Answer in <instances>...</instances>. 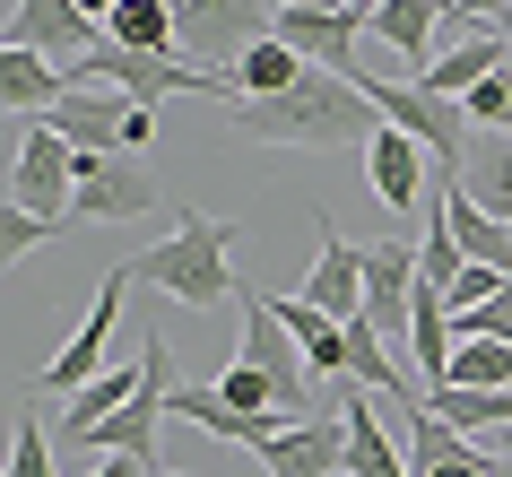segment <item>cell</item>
I'll return each instance as SVG.
<instances>
[{"mask_svg":"<svg viewBox=\"0 0 512 477\" xmlns=\"http://www.w3.org/2000/svg\"><path fill=\"white\" fill-rule=\"evenodd\" d=\"M226 122L252 148H374L382 105L356 79H339V70H304L287 96H235Z\"/></svg>","mask_w":512,"mask_h":477,"instance_id":"1","label":"cell"},{"mask_svg":"<svg viewBox=\"0 0 512 477\" xmlns=\"http://www.w3.org/2000/svg\"><path fill=\"white\" fill-rule=\"evenodd\" d=\"M139 278L157 295H174V304H191V313L235 304V226L191 209V200H174V235L157 252H139Z\"/></svg>","mask_w":512,"mask_h":477,"instance_id":"2","label":"cell"},{"mask_svg":"<svg viewBox=\"0 0 512 477\" xmlns=\"http://www.w3.org/2000/svg\"><path fill=\"white\" fill-rule=\"evenodd\" d=\"M365 96L382 105L391 131H408L417 148H426L443 183H460V165H469V139H478V131H469V113H460L452 96H434V87H417V79H365Z\"/></svg>","mask_w":512,"mask_h":477,"instance_id":"3","label":"cell"},{"mask_svg":"<svg viewBox=\"0 0 512 477\" xmlns=\"http://www.w3.org/2000/svg\"><path fill=\"white\" fill-rule=\"evenodd\" d=\"M278 35V0H174V44H183L200 70H226L235 79V61L252 44H270Z\"/></svg>","mask_w":512,"mask_h":477,"instance_id":"4","label":"cell"},{"mask_svg":"<svg viewBox=\"0 0 512 477\" xmlns=\"http://www.w3.org/2000/svg\"><path fill=\"white\" fill-rule=\"evenodd\" d=\"M79 200V148L53 131V122H18V165H9V209L35 217H70Z\"/></svg>","mask_w":512,"mask_h":477,"instance_id":"5","label":"cell"},{"mask_svg":"<svg viewBox=\"0 0 512 477\" xmlns=\"http://www.w3.org/2000/svg\"><path fill=\"white\" fill-rule=\"evenodd\" d=\"M131 287H139V261H113L105 287H96V304H87V321H79V339L44 365V391H53V399H79L87 382L105 373V347H113V330H122V295H131Z\"/></svg>","mask_w":512,"mask_h":477,"instance_id":"6","label":"cell"},{"mask_svg":"<svg viewBox=\"0 0 512 477\" xmlns=\"http://www.w3.org/2000/svg\"><path fill=\"white\" fill-rule=\"evenodd\" d=\"M235 356L278 382V417H287V425L322 417V408H313V382H304V347L287 339V321L270 313V295H243V347H235Z\"/></svg>","mask_w":512,"mask_h":477,"instance_id":"7","label":"cell"},{"mask_svg":"<svg viewBox=\"0 0 512 477\" xmlns=\"http://www.w3.org/2000/svg\"><path fill=\"white\" fill-rule=\"evenodd\" d=\"M174 191L148 174V165L131 157V148H113V157H79V200H70V217H96V226H131V217H148V209H165Z\"/></svg>","mask_w":512,"mask_h":477,"instance_id":"8","label":"cell"},{"mask_svg":"<svg viewBox=\"0 0 512 477\" xmlns=\"http://www.w3.org/2000/svg\"><path fill=\"white\" fill-rule=\"evenodd\" d=\"M278 44L296 61H313V70H339L348 79L356 53L374 44V9L365 0H348V9H278Z\"/></svg>","mask_w":512,"mask_h":477,"instance_id":"9","label":"cell"},{"mask_svg":"<svg viewBox=\"0 0 512 477\" xmlns=\"http://www.w3.org/2000/svg\"><path fill=\"white\" fill-rule=\"evenodd\" d=\"M9 44H27V53L61 61V70H79V61L105 44V27L87 18L79 0H9Z\"/></svg>","mask_w":512,"mask_h":477,"instance_id":"10","label":"cell"},{"mask_svg":"<svg viewBox=\"0 0 512 477\" xmlns=\"http://www.w3.org/2000/svg\"><path fill=\"white\" fill-rule=\"evenodd\" d=\"M261 469L270 477H348V417H339V399H330L322 417H304V425H278V443L261 451Z\"/></svg>","mask_w":512,"mask_h":477,"instance_id":"11","label":"cell"},{"mask_svg":"<svg viewBox=\"0 0 512 477\" xmlns=\"http://www.w3.org/2000/svg\"><path fill=\"white\" fill-rule=\"evenodd\" d=\"M417 243H374L365 252V321L382 339H408V313H417Z\"/></svg>","mask_w":512,"mask_h":477,"instance_id":"12","label":"cell"},{"mask_svg":"<svg viewBox=\"0 0 512 477\" xmlns=\"http://www.w3.org/2000/svg\"><path fill=\"white\" fill-rule=\"evenodd\" d=\"M44 122H53L79 157H113V148H122V131H131V96H122V87H70Z\"/></svg>","mask_w":512,"mask_h":477,"instance_id":"13","label":"cell"},{"mask_svg":"<svg viewBox=\"0 0 512 477\" xmlns=\"http://www.w3.org/2000/svg\"><path fill=\"white\" fill-rule=\"evenodd\" d=\"M408 477H504L486 451H469L460 425H443L426 399H408Z\"/></svg>","mask_w":512,"mask_h":477,"instance_id":"14","label":"cell"},{"mask_svg":"<svg viewBox=\"0 0 512 477\" xmlns=\"http://www.w3.org/2000/svg\"><path fill=\"white\" fill-rule=\"evenodd\" d=\"M426 165H434V157H426L408 131H391V122H382L374 148H365V174H374V200H382V209H434Z\"/></svg>","mask_w":512,"mask_h":477,"instance_id":"15","label":"cell"},{"mask_svg":"<svg viewBox=\"0 0 512 477\" xmlns=\"http://www.w3.org/2000/svg\"><path fill=\"white\" fill-rule=\"evenodd\" d=\"M304 295H313L330 321L365 313V252H356L339 226H322V252H313V269H304Z\"/></svg>","mask_w":512,"mask_h":477,"instance_id":"16","label":"cell"},{"mask_svg":"<svg viewBox=\"0 0 512 477\" xmlns=\"http://www.w3.org/2000/svg\"><path fill=\"white\" fill-rule=\"evenodd\" d=\"M443 18H452V0H374V44L417 79L434 61V27H443Z\"/></svg>","mask_w":512,"mask_h":477,"instance_id":"17","label":"cell"},{"mask_svg":"<svg viewBox=\"0 0 512 477\" xmlns=\"http://www.w3.org/2000/svg\"><path fill=\"white\" fill-rule=\"evenodd\" d=\"M434 209H443V226H452V243L469 252V261H486V269L512 278V226L486 217L478 200H469V183H443V174H434Z\"/></svg>","mask_w":512,"mask_h":477,"instance_id":"18","label":"cell"},{"mask_svg":"<svg viewBox=\"0 0 512 477\" xmlns=\"http://www.w3.org/2000/svg\"><path fill=\"white\" fill-rule=\"evenodd\" d=\"M0 96H9V122H44V113L70 96V70L44 53H27V44H9L0 53Z\"/></svg>","mask_w":512,"mask_h":477,"instance_id":"19","label":"cell"},{"mask_svg":"<svg viewBox=\"0 0 512 477\" xmlns=\"http://www.w3.org/2000/svg\"><path fill=\"white\" fill-rule=\"evenodd\" d=\"M339 417H348V477H408V451L382 443V417H374V391L365 382L339 391Z\"/></svg>","mask_w":512,"mask_h":477,"instance_id":"20","label":"cell"},{"mask_svg":"<svg viewBox=\"0 0 512 477\" xmlns=\"http://www.w3.org/2000/svg\"><path fill=\"white\" fill-rule=\"evenodd\" d=\"M504 61H512V44H495V35H460L452 53H434L426 70H417V87H434V96H452V105H460V96H469L478 79H495Z\"/></svg>","mask_w":512,"mask_h":477,"instance_id":"21","label":"cell"},{"mask_svg":"<svg viewBox=\"0 0 512 477\" xmlns=\"http://www.w3.org/2000/svg\"><path fill=\"white\" fill-rule=\"evenodd\" d=\"M270 313L287 321V339H296L304 356H313V373H348V321H330L322 304H313V295H278Z\"/></svg>","mask_w":512,"mask_h":477,"instance_id":"22","label":"cell"},{"mask_svg":"<svg viewBox=\"0 0 512 477\" xmlns=\"http://www.w3.org/2000/svg\"><path fill=\"white\" fill-rule=\"evenodd\" d=\"M139 382H148V365H113V373H96L79 399H61V443H87L113 408H131V399H139Z\"/></svg>","mask_w":512,"mask_h":477,"instance_id":"23","label":"cell"},{"mask_svg":"<svg viewBox=\"0 0 512 477\" xmlns=\"http://www.w3.org/2000/svg\"><path fill=\"white\" fill-rule=\"evenodd\" d=\"M460 183H469V200H478L486 217H504V226H512V139L504 131H478V139H469Z\"/></svg>","mask_w":512,"mask_h":477,"instance_id":"24","label":"cell"},{"mask_svg":"<svg viewBox=\"0 0 512 477\" xmlns=\"http://www.w3.org/2000/svg\"><path fill=\"white\" fill-rule=\"evenodd\" d=\"M408 356H417V373H426V391H443V373H452V304H443V287H417Z\"/></svg>","mask_w":512,"mask_h":477,"instance_id":"25","label":"cell"},{"mask_svg":"<svg viewBox=\"0 0 512 477\" xmlns=\"http://www.w3.org/2000/svg\"><path fill=\"white\" fill-rule=\"evenodd\" d=\"M105 44H122V53H183L174 44V0H122L105 18Z\"/></svg>","mask_w":512,"mask_h":477,"instance_id":"26","label":"cell"},{"mask_svg":"<svg viewBox=\"0 0 512 477\" xmlns=\"http://www.w3.org/2000/svg\"><path fill=\"white\" fill-rule=\"evenodd\" d=\"M512 382V339H452L443 391H504Z\"/></svg>","mask_w":512,"mask_h":477,"instance_id":"27","label":"cell"},{"mask_svg":"<svg viewBox=\"0 0 512 477\" xmlns=\"http://www.w3.org/2000/svg\"><path fill=\"white\" fill-rule=\"evenodd\" d=\"M304 70H313V61H296V53H287V44L270 35V44H252V53L235 61V96H287Z\"/></svg>","mask_w":512,"mask_h":477,"instance_id":"28","label":"cell"},{"mask_svg":"<svg viewBox=\"0 0 512 477\" xmlns=\"http://www.w3.org/2000/svg\"><path fill=\"white\" fill-rule=\"evenodd\" d=\"M426 408L460 434H486V425H512V382L504 391H426Z\"/></svg>","mask_w":512,"mask_h":477,"instance_id":"29","label":"cell"},{"mask_svg":"<svg viewBox=\"0 0 512 477\" xmlns=\"http://www.w3.org/2000/svg\"><path fill=\"white\" fill-rule=\"evenodd\" d=\"M460 261H469V252L452 243L443 209H426V235H417V278H426V287H452V278H460Z\"/></svg>","mask_w":512,"mask_h":477,"instance_id":"30","label":"cell"},{"mask_svg":"<svg viewBox=\"0 0 512 477\" xmlns=\"http://www.w3.org/2000/svg\"><path fill=\"white\" fill-rule=\"evenodd\" d=\"M460 113H469V131H504V139H512V61L495 70V79L469 87V96H460Z\"/></svg>","mask_w":512,"mask_h":477,"instance_id":"31","label":"cell"},{"mask_svg":"<svg viewBox=\"0 0 512 477\" xmlns=\"http://www.w3.org/2000/svg\"><path fill=\"white\" fill-rule=\"evenodd\" d=\"M35 243H53V217H35V209H0V261H27Z\"/></svg>","mask_w":512,"mask_h":477,"instance_id":"32","label":"cell"},{"mask_svg":"<svg viewBox=\"0 0 512 477\" xmlns=\"http://www.w3.org/2000/svg\"><path fill=\"white\" fill-rule=\"evenodd\" d=\"M504 287H512L504 269H486V261H460V278L443 287V304H452V313H469V304H486V295H504Z\"/></svg>","mask_w":512,"mask_h":477,"instance_id":"33","label":"cell"},{"mask_svg":"<svg viewBox=\"0 0 512 477\" xmlns=\"http://www.w3.org/2000/svg\"><path fill=\"white\" fill-rule=\"evenodd\" d=\"M9 477H53V443H44V425H18V451H9Z\"/></svg>","mask_w":512,"mask_h":477,"instance_id":"34","label":"cell"},{"mask_svg":"<svg viewBox=\"0 0 512 477\" xmlns=\"http://www.w3.org/2000/svg\"><path fill=\"white\" fill-rule=\"evenodd\" d=\"M478 18H504V0H452V27H478Z\"/></svg>","mask_w":512,"mask_h":477,"instance_id":"35","label":"cell"},{"mask_svg":"<svg viewBox=\"0 0 512 477\" xmlns=\"http://www.w3.org/2000/svg\"><path fill=\"white\" fill-rule=\"evenodd\" d=\"M87 477H148L139 460H122V451H105V469H87Z\"/></svg>","mask_w":512,"mask_h":477,"instance_id":"36","label":"cell"},{"mask_svg":"<svg viewBox=\"0 0 512 477\" xmlns=\"http://www.w3.org/2000/svg\"><path fill=\"white\" fill-rule=\"evenodd\" d=\"M278 9H348V0H278Z\"/></svg>","mask_w":512,"mask_h":477,"instance_id":"37","label":"cell"},{"mask_svg":"<svg viewBox=\"0 0 512 477\" xmlns=\"http://www.w3.org/2000/svg\"><path fill=\"white\" fill-rule=\"evenodd\" d=\"M495 469H504V477H512V443H504V451H495Z\"/></svg>","mask_w":512,"mask_h":477,"instance_id":"38","label":"cell"},{"mask_svg":"<svg viewBox=\"0 0 512 477\" xmlns=\"http://www.w3.org/2000/svg\"><path fill=\"white\" fill-rule=\"evenodd\" d=\"M165 477H191V469H165Z\"/></svg>","mask_w":512,"mask_h":477,"instance_id":"39","label":"cell"},{"mask_svg":"<svg viewBox=\"0 0 512 477\" xmlns=\"http://www.w3.org/2000/svg\"><path fill=\"white\" fill-rule=\"evenodd\" d=\"M365 9H374V0H365Z\"/></svg>","mask_w":512,"mask_h":477,"instance_id":"40","label":"cell"}]
</instances>
